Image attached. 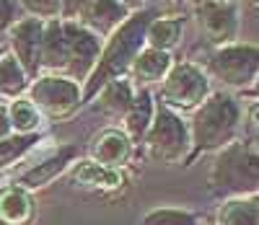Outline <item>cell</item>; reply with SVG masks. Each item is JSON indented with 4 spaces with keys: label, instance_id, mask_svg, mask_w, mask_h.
<instances>
[{
    "label": "cell",
    "instance_id": "cell-1",
    "mask_svg": "<svg viewBox=\"0 0 259 225\" xmlns=\"http://www.w3.org/2000/svg\"><path fill=\"white\" fill-rule=\"evenodd\" d=\"M156 13H158L156 8L133 11L117 31H112L101 41V52H99L94 73L89 75V80L80 85L83 104H91L94 96L101 91L106 83H112L117 78H127L130 65H133V60L145 47V29H148L150 18H153Z\"/></svg>",
    "mask_w": 259,
    "mask_h": 225
},
{
    "label": "cell",
    "instance_id": "cell-2",
    "mask_svg": "<svg viewBox=\"0 0 259 225\" xmlns=\"http://www.w3.org/2000/svg\"><path fill=\"white\" fill-rule=\"evenodd\" d=\"M189 127V158H197L200 153L223 150L226 145L236 143V134L241 129V104L231 91H210V96L192 111Z\"/></svg>",
    "mask_w": 259,
    "mask_h": 225
},
{
    "label": "cell",
    "instance_id": "cell-3",
    "mask_svg": "<svg viewBox=\"0 0 259 225\" xmlns=\"http://www.w3.org/2000/svg\"><path fill=\"white\" fill-rule=\"evenodd\" d=\"M259 184V158L256 145L251 143H231L218 150V158L210 168V189L212 194L233 199L256 194Z\"/></svg>",
    "mask_w": 259,
    "mask_h": 225
},
{
    "label": "cell",
    "instance_id": "cell-4",
    "mask_svg": "<svg viewBox=\"0 0 259 225\" xmlns=\"http://www.w3.org/2000/svg\"><path fill=\"white\" fill-rule=\"evenodd\" d=\"M145 153L150 161L171 166V163H182L189 158V127L187 119L177 111L166 109L163 104H156L153 119H150V127L143 138Z\"/></svg>",
    "mask_w": 259,
    "mask_h": 225
},
{
    "label": "cell",
    "instance_id": "cell-5",
    "mask_svg": "<svg viewBox=\"0 0 259 225\" xmlns=\"http://www.w3.org/2000/svg\"><path fill=\"white\" fill-rule=\"evenodd\" d=\"M205 75L218 80L223 91H244L254 85L259 70V55L254 41H233L226 47H215L207 55V65L202 67Z\"/></svg>",
    "mask_w": 259,
    "mask_h": 225
},
{
    "label": "cell",
    "instance_id": "cell-6",
    "mask_svg": "<svg viewBox=\"0 0 259 225\" xmlns=\"http://www.w3.org/2000/svg\"><path fill=\"white\" fill-rule=\"evenodd\" d=\"M158 104H163L166 109L184 114V111H194L212 91V83L205 75V70L197 62H174L171 70L166 73V78L158 83Z\"/></svg>",
    "mask_w": 259,
    "mask_h": 225
},
{
    "label": "cell",
    "instance_id": "cell-7",
    "mask_svg": "<svg viewBox=\"0 0 259 225\" xmlns=\"http://www.w3.org/2000/svg\"><path fill=\"white\" fill-rule=\"evenodd\" d=\"M29 101L36 106V111L41 114V119H52V122H62L73 117L75 111L83 106V91L80 85L73 83L65 75H52V73H41L39 78H34L29 83L26 91Z\"/></svg>",
    "mask_w": 259,
    "mask_h": 225
},
{
    "label": "cell",
    "instance_id": "cell-8",
    "mask_svg": "<svg viewBox=\"0 0 259 225\" xmlns=\"http://www.w3.org/2000/svg\"><path fill=\"white\" fill-rule=\"evenodd\" d=\"M192 16L212 50L239 41L241 36V8L236 0H192Z\"/></svg>",
    "mask_w": 259,
    "mask_h": 225
},
{
    "label": "cell",
    "instance_id": "cell-9",
    "mask_svg": "<svg viewBox=\"0 0 259 225\" xmlns=\"http://www.w3.org/2000/svg\"><path fill=\"white\" fill-rule=\"evenodd\" d=\"M62 26H65V47H68L65 50L62 75L70 78L78 85H83L96 67V60H99V52H101V39L96 34H91L89 29L78 26L75 21L62 18Z\"/></svg>",
    "mask_w": 259,
    "mask_h": 225
},
{
    "label": "cell",
    "instance_id": "cell-10",
    "mask_svg": "<svg viewBox=\"0 0 259 225\" xmlns=\"http://www.w3.org/2000/svg\"><path fill=\"white\" fill-rule=\"evenodd\" d=\"M41 34H45V21H36L29 16L18 18L16 26L8 31L11 55L24 67L29 80L41 75Z\"/></svg>",
    "mask_w": 259,
    "mask_h": 225
},
{
    "label": "cell",
    "instance_id": "cell-11",
    "mask_svg": "<svg viewBox=\"0 0 259 225\" xmlns=\"http://www.w3.org/2000/svg\"><path fill=\"white\" fill-rule=\"evenodd\" d=\"M127 16H130V11L122 3H117V0H83L75 8L70 21H75L83 29H89L91 34H96L104 41L112 31H117L124 24Z\"/></svg>",
    "mask_w": 259,
    "mask_h": 225
},
{
    "label": "cell",
    "instance_id": "cell-12",
    "mask_svg": "<svg viewBox=\"0 0 259 225\" xmlns=\"http://www.w3.org/2000/svg\"><path fill=\"white\" fill-rule=\"evenodd\" d=\"M75 161H78V148H75V145H62V148H57L52 155H47L41 163H36L34 168H29V171L21 173L18 182H16V187L26 189V192L41 189V187H47L50 182H55L60 173L68 171Z\"/></svg>",
    "mask_w": 259,
    "mask_h": 225
},
{
    "label": "cell",
    "instance_id": "cell-13",
    "mask_svg": "<svg viewBox=\"0 0 259 225\" xmlns=\"http://www.w3.org/2000/svg\"><path fill=\"white\" fill-rule=\"evenodd\" d=\"M70 182L83 189H99V192H114L124 184V176L117 168L101 166L94 158H80L70 166Z\"/></svg>",
    "mask_w": 259,
    "mask_h": 225
},
{
    "label": "cell",
    "instance_id": "cell-14",
    "mask_svg": "<svg viewBox=\"0 0 259 225\" xmlns=\"http://www.w3.org/2000/svg\"><path fill=\"white\" fill-rule=\"evenodd\" d=\"M130 155H133V143H130V138L117 127L99 132L91 143V158L101 166H109V168L119 171L130 161Z\"/></svg>",
    "mask_w": 259,
    "mask_h": 225
},
{
    "label": "cell",
    "instance_id": "cell-15",
    "mask_svg": "<svg viewBox=\"0 0 259 225\" xmlns=\"http://www.w3.org/2000/svg\"><path fill=\"white\" fill-rule=\"evenodd\" d=\"M171 65H174V57L168 52H158V50H150V47H143L140 55L133 60L130 65V83L135 88H148L153 83H161L166 78V73L171 70Z\"/></svg>",
    "mask_w": 259,
    "mask_h": 225
},
{
    "label": "cell",
    "instance_id": "cell-16",
    "mask_svg": "<svg viewBox=\"0 0 259 225\" xmlns=\"http://www.w3.org/2000/svg\"><path fill=\"white\" fill-rule=\"evenodd\" d=\"M153 111H156V101H153V94L150 88H135V99H133V106L124 114L122 124H124V134L130 138V143H143L145 132L150 127V119H153Z\"/></svg>",
    "mask_w": 259,
    "mask_h": 225
},
{
    "label": "cell",
    "instance_id": "cell-17",
    "mask_svg": "<svg viewBox=\"0 0 259 225\" xmlns=\"http://www.w3.org/2000/svg\"><path fill=\"white\" fill-rule=\"evenodd\" d=\"M133 99H135V85L130 83V78H117L112 83H106L94 96L96 109L112 119H124V114L133 106Z\"/></svg>",
    "mask_w": 259,
    "mask_h": 225
},
{
    "label": "cell",
    "instance_id": "cell-18",
    "mask_svg": "<svg viewBox=\"0 0 259 225\" xmlns=\"http://www.w3.org/2000/svg\"><path fill=\"white\" fill-rule=\"evenodd\" d=\"M184 34V18L182 16H161L156 13L150 18V24L145 29V47L158 50V52H168L182 41Z\"/></svg>",
    "mask_w": 259,
    "mask_h": 225
},
{
    "label": "cell",
    "instance_id": "cell-19",
    "mask_svg": "<svg viewBox=\"0 0 259 225\" xmlns=\"http://www.w3.org/2000/svg\"><path fill=\"white\" fill-rule=\"evenodd\" d=\"M65 26L62 18L47 21L41 34V73L62 75L65 70Z\"/></svg>",
    "mask_w": 259,
    "mask_h": 225
},
{
    "label": "cell",
    "instance_id": "cell-20",
    "mask_svg": "<svg viewBox=\"0 0 259 225\" xmlns=\"http://www.w3.org/2000/svg\"><path fill=\"white\" fill-rule=\"evenodd\" d=\"M31 215H34L31 192L16 184L0 192V222L3 225H26Z\"/></svg>",
    "mask_w": 259,
    "mask_h": 225
},
{
    "label": "cell",
    "instance_id": "cell-21",
    "mask_svg": "<svg viewBox=\"0 0 259 225\" xmlns=\"http://www.w3.org/2000/svg\"><path fill=\"white\" fill-rule=\"evenodd\" d=\"M218 225H259V199H256V194L226 199L218 210Z\"/></svg>",
    "mask_w": 259,
    "mask_h": 225
},
{
    "label": "cell",
    "instance_id": "cell-22",
    "mask_svg": "<svg viewBox=\"0 0 259 225\" xmlns=\"http://www.w3.org/2000/svg\"><path fill=\"white\" fill-rule=\"evenodd\" d=\"M29 75L24 73V67L16 62L11 52L0 57V99H18L29 91Z\"/></svg>",
    "mask_w": 259,
    "mask_h": 225
},
{
    "label": "cell",
    "instance_id": "cell-23",
    "mask_svg": "<svg viewBox=\"0 0 259 225\" xmlns=\"http://www.w3.org/2000/svg\"><path fill=\"white\" fill-rule=\"evenodd\" d=\"M6 109H8V122H11L13 134H34V132H39L41 114L26 96L13 99L11 104H6Z\"/></svg>",
    "mask_w": 259,
    "mask_h": 225
},
{
    "label": "cell",
    "instance_id": "cell-24",
    "mask_svg": "<svg viewBox=\"0 0 259 225\" xmlns=\"http://www.w3.org/2000/svg\"><path fill=\"white\" fill-rule=\"evenodd\" d=\"M36 143H39V132H34V134H8V138H0V171L13 166L16 161H21L31 148H36Z\"/></svg>",
    "mask_w": 259,
    "mask_h": 225
},
{
    "label": "cell",
    "instance_id": "cell-25",
    "mask_svg": "<svg viewBox=\"0 0 259 225\" xmlns=\"http://www.w3.org/2000/svg\"><path fill=\"white\" fill-rule=\"evenodd\" d=\"M143 225H200V217L182 207H156L143 217Z\"/></svg>",
    "mask_w": 259,
    "mask_h": 225
},
{
    "label": "cell",
    "instance_id": "cell-26",
    "mask_svg": "<svg viewBox=\"0 0 259 225\" xmlns=\"http://www.w3.org/2000/svg\"><path fill=\"white\" fill-rule=\"evenodd\" d=\"M21 13L36 21H55L62 18V0H18Z\"/></svg>",
    "mask_w": 259,
    "mask_h": 225
},
{
    "label": "cell",
    "instance_id": "cell-27",
    "mask_svg": "<svg viewBox=\"0 0 259 225\" xmlns=\"http://www.w3.org/2000/svg\"><path fill=\"white\" fill-rule=\"evenodd\" d=\"M18 18H24L18 0H0V39L8 36V31L16 26Z\"/></svg>",
    "mask_w": 259,
    "mask_h": 225
},
{
    "label": "cell",
    "instance_id": "cell-28",
    "mask_svg": "<svg viewBox=\"0 0 259 225\" xmlns=\"http://www.w3.org/2000/svg\"><path fill=\"white\" fill-rule=\"evenodd\" d=\"M153 3L161 8V16H163V13H168V16H179V11H182L187 3H192V0H153Z\"/></svg>",
    "mask_w": 259,
    "mask_h": 225
},
{
    "label": "cell",
    "instance_id": "cell-29",
    "mask_svg": "<svg viewBox=\"0 0 259 225\" xmlns=\"http://www.w3.org/2000/svg\"><path fill=\"white\" fill-rule=\"evenodd\" d=\"M8 134H13L11 122H8V109L6 104H0V138H8Z\"/></svg>",
    "mask_w": 259,
    "mask_h": 225
},
{
    "label": "cell",
    "instance_id": "cell-30",
    "mask_svg": "<svg viewBox=\"0 0 259 225\" xmlns=\"http://www.w3.org/2000/svg\"><path fill=\"white\" fill-rule=\"evenodd\" d=\"M80 3H83V0H62V18L70 21L73 13H75V8H78Z\"/></svg>",
    "mask_w": 259,
    "mask_h": 225
},
{
    "label": "cell",
    "instance_id": "cell-31",
    "mask_svg": "<svg viewBox=\"0 0 259 225\" xmlns=\"http://www.w3.org/2000/svg\"><path fill=\"white\" fill-rule=\"evenodd\" d=\"M117 3H122L130 13H133V11H140V8H148V0H117Z\"/></svg>",
    "mask_w": 259,
    "mask_h": 225
},
{
    "label": "cell",
    "instance_id": "cell-32",
    "mask_svg": "<svg viewBox=\"0 0 259 225\" xmlns=\"http://www.w3.org/2000/svg\"><path fill=\"white\" fill-rule=\"evenodd\" d=\"M3 55H6V52H3V47H0V57H3Z\"/></svg>",
    "mask_w": 259,
    "mask_h": 225
}]
</instances>
